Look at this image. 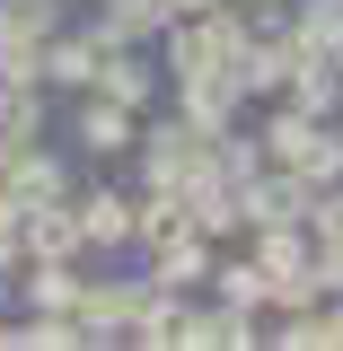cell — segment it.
<instances>
[{"instance_id": "obj_1", "label": "cell", "mask_w": 343, "mask_h": 351, "mask_svg": "<svg viewBox=\"0 0 343 351\" xmlns=\"http://www.w3.org/2000/svg\"><path fill=\"white\" fill-rule=\"evenodd\" d=\"M273 149H282L291 167H343V141H317L300 114H291V123H273Z\"/></svg>"}, {"instance_id": "obj_2", "label": "cell", "mask_w": 343, "mask_h": 351, "mask_svg": "<svg viewBox=\"0 0 343 351\" xmlns=\"http://www.w3.org/2000/svg\"><path fill=\"white\" fill-rule=\"evenodd\" d=\"M282 343H300V351H326V343H335V351H343V307H335V316H308V325H291Z\"/></svg>"}, {"instance_id": "obj_3", "label": "cell", "mask_w": 343, "mask_h": 351, "mask_svg": "<svg viewBox=\"0 0 343 351\" xmlns=\"http://www.w3.org/2000/svg\"><path fill=\"white\" fill-rule=\"evenodd\" d=\"M300 193H308V184H291V176H273V184L256 193V219H291V211H300Z\"/></svg>"}, {"instance_id": "obj_4", "label": "cell", "mask_w": 343, "mask_h": 351, "mask_svg": "<svg viewBox=\"0 0 343 351\" xmlns=\"http://www.w3.org/2000/svg\"><path fill=\"white\" fill-rule=\"evenodd\" d=\"M168 0H115V36H150Z\"/></svg>"}, {"instance_id": "obj_5", "label": "cell", "mask_w": 343, "mask_h": 351, "mask_svg": "<svg viewBox=\"0 0 343 351\" xmlns=\"http://www.w3.org/2000/svg\"><path fill=\"white\" fill-rule=\"evenodd\" d=\"M124 228H132L124 202H88V237H124Z\"/></svg>"}, {"instance_id": "obj_6", "label": "cell", "mask_w": 343, "mask_h": 351, "mask_svg": "<svg viewBox=\"0 0 343 351\" xmlns=\"http://www.w3.org/2000/svg\"><path fill=\"white\" fill-rule=\"evenodd\" d=\"M27 123H36V106H27V97H9V106H0V141L18 149V141H27Z\"/></svg>"}, {"instance_id": "obj_7", "label": "cell", "mask_w": 343, "mask_h": 351, "mask_svg": "<svg viewBox=\"0 0 343 351\" xmlns=\"http://www.w3.org/2000/svg\"><path fill=\"white\" fill-rule=\"evenodd\" d=\"M124 132H132V123H124V114H115V106H97V114H88V141H97V149H115Z\"/></svg>"}, {"instance_id": "obj_8", "label": "cell", "mask_w": 343, "mask_h": 351, "mask_svg": "<svg viewBox=\"0 0 343 351\" xmlns=\"http://www.w3.org/2000/svg\"><path fill=\"white\" fill-rule=\"evenodd\" d=\"M53 71H62V80H88V71H97V53H88V44H62V53H53Z\"/></svg>"}, {"instance_id": "obj_9", "label": "cell", "mask_w": 343, "mask_h": 351, "mask_svg": "<svg viewBox=\"0 0 343 351\" xmlns=\"http://www.w3.org/2000/svg\"><path fill=\"white\" fill-rule=\"evenodd\" d=\"M106 88H115V97L132 106V97H141V62H115V71H106Z\"/></svg>"}, {"instance_id": "obj_10", "label": "cell", "mask_w": 343, "mask_h": 351, "mask_svg": "<svg viewBox=\"0 0 343 351\" xmlns=\"http://www.w3.org/2000/svg\"><path fill=\"white\" fill-rule=\"evenodd\" d=\"M9 228H18V219H9V202H0V255H9Z\"/></svg>"}, {"instance_id": "obj_11", "label": "cell", "mask_w": 343, "mask_h": 351, "mask_svg": "<svg viewBox=\"0 0 343 351\" xmlns=\"http://www.w3.org/2000/svg\"><path fill=\"white\" fill-rule=\"evenodd\" d=\"M176 9H212V0H176Z\"/></svg>"}]
</instances>
